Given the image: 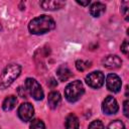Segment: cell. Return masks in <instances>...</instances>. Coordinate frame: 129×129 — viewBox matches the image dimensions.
<instances>
[{"mask_svg": "<svg viewBox=\"0 0 129 129\" xmlns=\"http://www.w3.org/2000/svg\"><path fill=\"white\" fill-rule=\"evenodd\" d=\"M55 27V22L54 20L47 15H40L35 18H33L29 24H28V29L30 33L40 35L44 34L50 30H52Z\"/></svg>", "mask_w": 129, "mask_h": 129, "instance_id": "cell-1", "label": "cell"}, {"mask_svg": "<svg viewBox=\"0 0 129 129\" xmlns=\"http://www.w3.org/2000/svg\"><path fill=\"white\" fill-rule=\"evenodd\" d=\"M21 73V67L17 63H11L8 64L2 72L0 76V88L6 89L9 87L20 75Z\"/></svg>", "mask_w": 129, "mask_h": 129, "instance_id": "cell-2", "label": "cell"}, {"mask_svg": "<svg viewBox=\"0 0 129 129\" xmlns=\"http://www.w3.org/2000/svg\"><path fill=\"white\" fill-rule=\"evenodd\" d=\"M84 93H85V89L83 83L79 80L70 83L64 89V96L67 100L72 103L78 101L83 96Z\"/></svg>", "mask_w": 129, "mask_h": 129, "instance_id": "cell-3", "label": "cell"}, {"mask_svg": "<svg viewBox=\"0 0 129 129\" xmlns=\"http://www.w3.org/2000/svg\"><path fill=\"white\" fill-rule=\"evenodd\" d=\"M25 88L27 90V92L30 94V96L34 99V100H42L43 96H44V93H43V90L41 88V86L39 85V83L32 79V78H28L26 79L25 81Z\"/></svg>", "mask_w": 129, "mask_h": 129, "instance_id": "cell-4", "label": "cell"}, {"mask_svg": "<svg viewBox=\"0 0 129 129\" xmlns=\"http://www.w3.org/2000/svg\"><path fill=\"white\" fill-rule=\"evenodd\" d=\"M105 77L101 71H95L86 76V83L93 89H99L104 85Z\"/></svg>", "mask_w": 129, "mask_h": 129, "instance_id": "cell-5", "label": "cell"}, {"mask_svg": "<svg viewBox=\"0 0 129 129\" xmlns=\"http://www.w3.org/2000/svg\"><path fill=\"white\" fill-rule=\"evenodd\" d=\"M17 114H18V117L23 122L30 121L34 115V108L30 103H23L19 106L17 110Z\"/></svg>", "mask_w": 129, "mask_h": 129, "instance_id": "cell-6", "label": "cell"}, {"mask_svg": "<svg viewBox=\"0 0 129 129\" xmlns=\"http://www.w3.org/2000/svg\"><path fill=\"white\" fill-rule=\"evenodd\" d=\"M102 110L105 114L107 115H112V114H116L119 110V106H118V103L116 101L115 98L111 97V96H108L104 101H103V104H102Z\"/></svg>", "mask_w": 129, "mask_h": 129, "instance_id": "cell-7", "label": "cell"}, {"mask_svg": "<svg viewBox=\"0 0 129 129\" xmlns=\"http://www.w3.org/2000/svg\"><path fill=\"white\" fill-rule=\"evenodd\" d=\"M106 86L109 91H111L113 93H118L121 90V86H122L121 79L116 74H110L107 77Z\"/></svg>", "mask_w": 129, "mask_h": 129, "instance_id": "cell-8", "label": "cell"}, {"mask_svg": "<svg viewBox=\"0 0 129 129\" xmlns=\"http://www.w3.org/2000/svg\"><path fill=\"white\" fill-rule=\"evenodd\" d=\"M103 66L107 69H110V70H115V69H118L121 67L122 64V60L119 56L117 55H107L103 58Z\"/></svg>", "mask_w": 129, "mask_h": 129, "instance_id": "cell-9", "label": "cell"}, {"mask_svg": "<svg viewBox=\"0 0 129 129\" xmlns=\"http://www.w3.org/2000/svg\"><path fill=\"white\" fill-rule=\"evenodd\" d=\"M66 5V2L60 0H44L40 2V6L44 10H57Z\"/></svg>", "mask_w": 129, "mask_h": 129, "instance_id": "cell-10", "label": "cell"}, {"mask_svg": "<svg viewBox=\"0 0 129 129\" xmlns=\"http://www.w3.org/2000/svg\"><path fill=\"white\" fill-rule=\"evenodd\" d=\"M56 76H57V78H58L59 81L66 82V81H68L70 78H72L73 74H72L71 70L68 68L67 64H61V66H59V67L57 68V70H56Z\"/></svg>", "mask_w": 129, "mask_h": 129, "instance_id": "cell-11", "label": "cell"}, {"mask_svg": "<svg viewBox=\"0 0 129 129\" xmlns=\"http://www.w3.org/2000/svg\"><path fill=\"white\" fill-rule=\"evenodd\" d=\"M105 11H106V6L101 2H95L90 7V14L94 17H100Z\"/></svg>", "mask_w": 129, "mask_h": 129, "instance_id": "cell-12", "label": "cell"}, {"mask_svg": "<svg viewBox=\"0 0 129 129\" xmlns=\"http://www.w3.org/2000/svg\"><path fill=\"white\" fill-rule=\"evenodd\" d=\"M47 103H48V106L51 109H55L60 103V95H59V93L56 92V91L50 92L48 94V97H47Z\"/></svg>", "mask_w": 129, "mask_h": 129, "instance_id": "cell-13", "label": "cell"}, {"mask_svg": "<svg viewBox=\"0 0 129 129\" xmlns=\"http://www.w3.org/2000/svg\"><path fill=\"white\" fill-rule=\"evenodd\" d=\"M16 103H17V99L15 96L11 95V96H8L4 99L3 103H2V108L4 111L8 112V111H11L12 109L15 108L16 106Z\"/></svg>", "mask_w": 129, "mask_h": 129, "instance_id": "cell-14", "label": "cell"}, {"mask_svg": "<svg viewBox=\"0 0 129 129\" xmlns=\"http://www.w3.org/2000/svg\"><path fill=\"white\" fill-rule=\"evenodd\" d=\"M79 119L75 114H70L67 116L64 125L66 129H79Z\"/></svg>", "mask_w": 129, "mask_h": 129, "instance_id": "cell-15", "label": "cell"}, {"mask_svg": "<svg viewBox=\"0 0 129 129\" xmlns=\"http://www.w3.org/2000/svg\"><path fill=\"white\" fill-rule=\"evenodd\" d=\"M29 128L30 129H45V125H44V123L41 120L34 119V120L31 121Z\"/></svg>", "mask_w": 129, "mask_h": 129, "instance_id": "cell-16", "label": "cell"}, {"mask_svg": "<svg viewBox=\"0 0 129 129\" xmlns=\"http://www.w3.org/2000/svg\"><path fill=\"white\" fill-rule=\"evenodd\" d=\"M107 129H126V128L123 122H121L120 120H114L108 125Z\"/></svg>", "mask_w": 129, "mask_h": 129, "instance_id": "cell-17", "label": "cell"}, {"mask_svg": "<svg viewBox=\"0 0 129 129\" xmlns=\"http://www.w3.org/2000/svg\"><path fill=\"white\" fill-rule=\"evenodd\" d=\"M90 67H91V62L90 61H85V60H81V59L76 61V68L79 71H85L86 69H88Z\"/></svg>", "mask_w": 129, "mask_h": 129, "instance_id": "cell-18", "label": "cell"}, {"mask_svg": "<svg viewBox=\"0 0 129 129\" xmlns=\"http://www.w3.org/2000/svg\"><path fill=\"white\" fill-rule=\"evenodd\" d=\"M88 129H105V128H104L103 123L100 120H95V121H93L89 125V128Z\"/></svg>", "mask_w": 129, "mask_h": 129, "instance_id": "cell-19", "label": "cell"}, {"mask_svg": "<svg viewBox=\"0 0 129 129\" xmlns=\"http://www.w3.org/2000/svg\"><path fill=\"white\" fill-rule=\"evenodd\" d=\"M121 12L124 14L125 18L127 19V15H128V2L125 1L121 4Z\"/></svg>", "mask_w": 129, "mask_h": 129, "instance_id": "cell-20", "label": "cell"}, {"mask_svg": "<svg viewBox=\"0 0 129 129\" xmlns=\"http://www.w3.org/2000/svg\"><path fill=\"white\" fill-rule=\"evenodd\" d=\"M121 50L124 54H128V51H129V44H128V41L127 40H124V42L121 44Z\"/></svg>", "mask_w": 129, "mask_h": 129, "instance_id": "cell-21", "label": "cell"}, {"mask_svg": "<svg viewBox=\"0 0 129 129\" xmlns=\"http://www.w3.org/2000/svg\"><path fill=\"white\" fill-rule=\"evenodd\" d=\"M128 104H129L128 100H126V101L123 103V111H124V115H125L126 117H128Z\"/></svg>", "mask_w": 129, "mask_h": 129, "instance_id": "cell-22", "label": "cell"}, {"mask_svg": "<svg viewBox=\"0 0 129 129\" xmlns=\"http://www.w3.org/2000/svg\"><path fill=\"white\" fill-rule=\"evenodd\" d=\"M77 3L80 4V5H83V6H87V5L90 4V0H87V1H79V0H77Z\"/></svg>", "mask_w": 129, "mask_h": 129, "instance_id": "cell-23", "label": "cell"}]
</instances>
